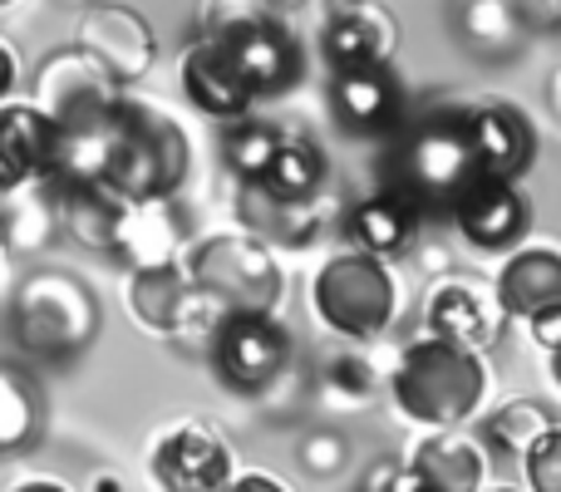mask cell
<instances>
[{"mask_svg":"<svg viewBox=\"0 0 561 492\" xmlns=\"http://www.w3.org/2000/svg\"><path fill=\"white\" fill-rule=\"evenodd\" d=\"M345 438L335 434V428H310L306 438L296 444V458H300V468H306L310 478H335L340 468H345Z\"/></svg>","mask_w":561,"mask_h":492,"instance_id":"cell-33","label":"cell"},{"mask_svg":"<svg viewBox=\"0 0 561 492\" xmlns=\"http://www.w3.org/2000/svg\"><path fill=\"white\" fill-rule=\"evenodd\" d=\"M463 128H468V144H473L478 173L517 183V178L533 168V158H537V128H533V118H527L517 104H503V99H493V104L468 108Z\"/></svg>","mask_w":561,"mask_h":492,"instance_id":"cell-11","label":"cell"},{"mask_svg":"<svg viewBox=\"0 0 561 492\" xmlns=\"http://www.w3.org/2000/svg\"><path fill=\"white\" fill-rule=\"evenodd\" d=\"M493 296L503 306V316H513V320H533L542 310H557L561 306V247L552 242L517 247L503 261V271H497Z\"/></svg>","mask_w":561,"mask_h":492,"instance_id":"cell-17","label":"cell"},{"mask_svg":"<svg viewBox=\"0 0 561 492\" xmlns=\"http://www.w3.org/2000/svg\"><path fill=\"white\" fill-rule=\"evenodd\" d=\"M409 458L424 468V478L434 492H473V488L488 483V454L478 438L463 434V424L428 428V438Z\"/></svg>","mask_w":561,"mask_h":492,"instance_id":"cell-20","label":"cell"},{"mask_svg":"<svg viewBox=\"0 0 561 492\" xmlns=\"http://www.w3.org/2000/svg\"><path fill=\"white\" fill-rule=\"evenodd\" d=\"M557 94H561V84H557Z\"/></svg>","mask_w":561,"mask_h":492,"instance_id":"cell-42","label":"cell"},{"mask_svg":"<svg viewBox=\"0 0 561 492\" xmlns=\"http://www.w3.org/2000/svg\"><path fill=\"white\" fill-rule=\"evenodd\" d=\"M424 320H428V335H444L463 350H488L503 330V306H497L493 286L473 276H444L434 281L424 300Z\"/></svg>","mask_w":561,"mask_h":492,"instance_id":"cell-9","label":"cell"},{"mask_svg":"<svg viewBox=\"0 0 561 492\" xmlns=\"http://www.w3.org/2000/svg\"><path fill=\"white\" fill-rule=\"evenodd\" d=\"M527 488L537 492H561V424H552L533 448L523 454Z\"/></svg>","mask_w":561,"mask_h":492,"instance_id":"cell-34","label":"cell"},{"mask_svg":"<svg viewBox=\"0 0 561 492\" xmlns=\"http://www.w3.org/2000/svg\"><path fill=\"white\" fill-rule=\"evenodd\" d=\"M213 39L222 45V55L232 59V69L242 75V84L252 89V94H280V89H290L300 79V45L266 10L217 30Z\"/></svg>","mask_w":561,"mask_h":492,"instance_id":"cell-8","label":"cell"},{"mask_svg":"<svg viewBox=\"0 0 561 492\" xmlns=\"http://www.w3.org/2000/svg\"><path fill=\"white\" fill-rule=\"evenodd\" d=\"M0 237H5V222H0Z\"/></svg>","mask_w":561,"mask_h":492,"instance_id":"cell-41","label":"cell"},{"mask_svg":"<svg viewBox=\"0 0 561 492\" xmlns=\"http://www.w3.org/2000/svg\"><path fill=\"white\" fill-rule=\"evenodd\" d=\"M527 330H533V340L542 350H557L561 345V306L557 310H542V316H533V320H527Z\"/></svg>","mask_w":561,"mask_h":492,"instance_id":"cell-36","label":"cell"},{"mask_svg":"<svg viewBox=\"0 0 561 492\" xmlns=\"http://www.w3.org/2000/svg\"><path fill=\"white\" fill-rule=\"evenodd\" d=\"M232 316H237V306L222 296V290H213V286L187 276L183 300H178V316H173V325H168V340H178V345H187V350H213L217 330H222Z\"/></svg>","mask_w":561,"mask_h":492,"instance_id":"cell-26","label":"cell"},{"mask_svg":"<svg viewBox=\"0 0 561 492\" xmlns=\"http://www.w3.org/2000/svg\"><path fill=\"white\" fill-rule=\"evenodd\" d=\"M478 178V158L468 144L463 114H434L414 124L399 144V183L409 203L454 207L458 193Z\"/></svg>","mask_w":561,"mask_h":492,"instance_id":"cell-4","label":"cell"},{"mask_svg":"<svg viewBox=\"0 0 561 492\" xmlns=\"http://www.w3.org/2000/svg\"><path fill=\"white\" fill-rule=\"evenodd\" d=\"M242 222L252 237H272L280 247H306L325 227V203L316 197H272L262 183H247L242 193Z\"/></svg>","mask_w":561,"mask_h":492,"instance_id":"cell-24","label":"cell"},{"mask_svg":"<svg viewBox=\"0 0 561 492\" xmlns=\"http://www.w3.org/2000/svg\"><path fill=\"white\" fill-rule=\"evenodd\" d=\"M552 424L557 419H552V409L547 404H537V399H513V404L493 409V419H488V438H493L497 454L523 458Z\"/></svg>","mask_w":561,"mask_h":492,"instance_id":"cell-29","label":"cell"},{"mask_svg":"<svg viewBox=\"0 0 561 492\" xmlns=\"http://www.w3.org/2000/svg\"><path fill=\"white\" fill-rule=\"evenodd\" d=\"M458 30H463V39L478 55H493V59L513 55L527 35L513 0H458Z\"/></svg>","mask_w":561,"mask_h":492,"instance_id":"cell-27","label":"cell"},{"mask_svg":"<svg viewBox=\"0 0 561 492\" xmlns=\"http://www.w3.org/2000/svg\"><path fill=\"white\" fill-rule=\"evenodd\" d=\"M256 5H262V10H266V15H286V10L306 5V0H256Z\"/></svg>","mask_w":561,"mask_h":492,"instance_id":"cell-39","label":"cell"},{"mask_svg":"<svg viewBox=\"0 0 561 492\" xmlns=\"http://www.w3.org/2000/svg\"><path fill=\"white\" fill-rule=\"evenodd\" d=\"M389 389H394L399 414L414 419V424L424 428L468 424L483 409L488 394L483 350H463L444 335H419L399 355Z\"/></svg>","mask_w":561,"mask_h":492,"instance_id":"cell-1","label":"cell"},{"mask_svg":"<svg viewBox=\"0 0 561 492\" xmlns=\"http://www.w3.org/2000/svg\"><path fill=\"white\" fill-rule=\"evenodd\" d=\"M325 389L335 399H350V404H365V399H375V385H379V375H375V365H369L365 355H335L325 365Z\"/></svg>","mask_w":561,"mask_h":492,"instance_id":"cell-32","label":"cell"},{"mask_svg":"<svg viewBox=\"0 0 561 492\" xmlns=\"http://www.w3.org/2000/svg\"><path fill=\"white\" fill-rule=\"evenodd\" d=\"M49 203H55V227H65L79 247L114 251V227L124 197L108 183H59Z\"/></svg>","mask_w":561,"mask_h":492,"instance_id":"cell-22","label":"cell"},{"mask_svg":"<svg viewBox=\"0 0 561 492\" xmlns=\"http://www.w3.org/2000/svg\"><path fill=\"white\" fill-rule=\"evenodd\" d=\"M262 187L272 197H290V203H296V197H316L320 187H325V153H320L316 138L280 134L276 158H272V168H266Z\"/></svg>","mask_w":561,"mask_h":492,"instance_id":"cell-25","label":"cell"},{"mask_svg":"<svg viewBox=\"0 0 561 492\" xmlns=\"http://www.w3.org/2000/svg\"><path fill=\"white\" fill-rule=\"evenodd\" d=\"M39 108H45L55 124H69V118L99 114V108L118 104V79L99 65L89 49H69V55H55L39 75Z\"/></svg>","mask_w":561,"mask_h":492,"instance_id":"cell-14","label":"cell"},{"mask_svg":"<svg viewBox=\"0 0 561 492\" xmlns=\"http://www.w3.org/2000/svg\"><path fill=\"white\" fill-rule=\"evenodd\" d=\"M114 256H124L128 271L183 266V222L173 217L168 197H144V203L118 207Z\"/></svg>","mask_w":561,"mask_h":492,"instance_id":"cell-16","label":"cell"},{"mask_svg":"<svg viewBox=\"0 0 561 492\" xmlns=\"http://www.w3.org/2000/svg\"><path fill=\"white\" fill-rule=\"evenodd\" d=\"M15 330L35 355H75L94 340L99 306L75 276L59 271H39L25 281L15 300Z\"/></svg>","mask_w":561,"mask_h":492,"instance_id":"cell-5","label":"cell"},{"mask_svg":"<svg viewBox=\"0 0 561 492\" xmlns=\"http://www.w3.org/2000/svg\"><path fill=\"white\" fill-rule=\"evenodd\" d=\"M187 266H193L187 276L213 286V290H222L237 310H272V300L280 290L272 251H266L262 237H252V232H232V237H217V242L197 247Z\"/></svg>","mask_w":561,"mask_h":492,"instance_id":"cell-7","label":"cell"},{"mask_svg":"<svg viewBox=\"0 0 561 492\" xmlns=\"http://www.w3.org/2000/svg\"><path fill=\"white\" fill-rule=\"evenodd\" d=\"M350 242L369 256H404L419 242V213L404 193H375L345 217Z\"/></svg>","mask_w":561,"mask_h":492,"instance_id":"cell-23","label":"cell"},{"mask_svg":"<svg viewBox=\"0 0 561 492\" xmlns=\"http://www.w3.org/2000/svg\"><path fill=\"white\" fill-rule=\"evenodd\" d=\"M227 488H242V492H286V483L272 473H262V468H252V473H227Z\"/></svg>","mask_w":561,"mask_h":492,"instance_id":"cell-37","label":"cell"},{"mask_svg":"<svg viewBox=\"0 0 561 492\" xmlns=\"http://www.w3.org/2000/svg\"><path fill=\"white\" fill-rule=\"evenodd\" d=\"M330 99H335L340 118L350 128H365V134H379L399 118V84L389 75V65H350L335 69V84H330Z\"/></svg>","mask_w":561,"mask_h":492,"instance_id":"cell-21","label":"cell"},{"mask_svg":"<svg viewBox=\"0 0 561 492\" xmlns=\"http://www.w3.org/2000/svg\"><path fill=\"white\" fill-rule=\"evenodd\" d=\"M99 65L108 69L114 79H144L153 69V55H158V39L148 30V20L128 5H104L84 20V45Z\"/></svg>","mask_w":561,"mask_h":492,"instance_id":"cell-18","label":"cell"},{"mask_svg":"<svg viewBox=\"0 0 561 492\" xmlns=\"http://www.w3.org/2000/svg\"><path fill=\"white\" fill-rule=\"evenodd\" d=\"M310 306L320 325L345 340H375L389 330L399 310V281L385 266V256L369 251H335L310 281Z\"/></svg>","mask_w":561,"mask_h":492,"instance_id":"cell-2","label":"cell"},{"mask_svg":"<svg viewBox=\"0 0 561 492\" xmlns=\"http://www.w3.org/2000/svg\"><path fill=\"white\" fill-rule=\"evenodd\" d=\"M547 365H552V379H557V389H561V345L547 350Z\"/></svg>","mask_w":561,"mask_h":492,"instance_id":"cell-40","label":"cell"},{"mask_svg":"<svg viewBox=\"0 0 561 492\" xmlns=\"http://www.w3.org/2000/svg\"><path fill=\"white\" fill-rule=\"evenodd\" d=\"M399 45V25L379 0H335L325 20V49L330 69H350V65H389Z\"/></svg>","mask_w":561,"mask_h":492,"instance_id":"cell-13","label":"cell"},{"mask_svg":"<svg viewBox=\"0 0 561 492\" xmlns=\"http://www.w3.org/2000/svg\"><path fill=\"white\" fill-rule=\"evenodd\" d=\"M183 94H187V104L207 118H247V108H252V99H256L213 35L193 39V45L183 49Z\"/></svg>","mask_w":561,"mask_h":492,"instance_id":"cell-19","label":"cell"},{"mask_svg":"<svg viewBox=\"0 0 561 492\" xmlns=\"http://www.w3.org/2000/svg\"><path fill=\"white\" fill-rule=\"evenodd\" d=\"M183 286H187L183 266L134 271V276H128V310H134V320H144L148 330L168 335V325H173V316H178V300H183Z\"/></svg>","mask_w":561,"mask_h":492,"instance_id":"cell-28","label":"cell"},{"mask_svg":"<svg viewBox=\"0 0 561 492\" xmlns=\"http://www.w3.org/2000/svg\"><path fill=\"white\" fill-rule=\"evenodd\" d=\"M448 213H454L463 242H473L478 251H507L523 242V232H527V203L507 178L478 173Z\"/></svg>","mask_w":561,"mask_h":492,"instance_id":"cell-12","label":"cell"},{"mask_svg":"<svg viewBox=\"0 0 561 492\" xmlns=\"http://www.w3.org/2000/svg\"><path fill=\"white\" fill-rule=\"evenodd\" d=\"M227 473H232V454L227 444L203 428L197 419H183L173 424L153 448V478L158 488L168 492H213L227 488Z\"/></svg>","mask_w":561,"mask_h":492,"instance_id":"cell-10","label":"cell"},{"mask_svg":"<svg viewBox=\"0 0 561 492\" xmlns=\"http://www.w3.org/2000/svg\"><path fill=\"white\" fill-rule=\"evenodd\" d=\"M183 173H187L183 128L168 114H158L153 104L118 99V144H114V163H108L104 183L124 203H144V197H173Z\"/></svg>","mask_w":561,"mask_h":492,"instance_id":"cell-3","label":"cell"},{"mask_svg":"<svg viewBox=\"0 0 561 492\" xmlns=\"http://www.w3.org/2000/svg\"><path fill=\"white\" fill-rule=\"evenodd\" d=\"M217 375L242 394H262L280 379L290 359V335L272 320V310H237L213 340Z\"/></svg>","mask_w":561,"mask_h":492,"instance_id":"cell-6","label":"cell"},{"mask_svg":"<svg viewBox=\"0 0 561 492\" xmlns=\"http://www.w3.org/2000/svg\"><path fill=\"white\" fill-rule=\"evenodd\" d=\"M513 10L533 35H557L561 30V0H513Z\"/></svg>","mask_w":561,"mask_h":492,"instance_id":"cell-35","label":"cell"},{"mask_svg":"<svg viewBox=\"0 0 561 492\" xmlns=\"http://www.w3.org/2000/svg\"><path fill=\"white\" fill-rule=\"evenodd\" d=\"M276 144H280V134L272 124L237 118V128L227 134V144H222V158H227V168H232L242 183H262L266 168H272V158H276Z\"/></svg>","mask_w":561,"mask_h":492,"instance_id":"cell-30","label":"cell"},{"mask_svg":"<svg viewBox=\"0 0 561 492\" xmlns=\"http://www.w3.org/2000/svg\"><path fill=\"white\" fill-rule=\"evenodd\" d=\"M15 84H20V59H15V49L0 39V104L15 94Z\"/></svg>","mask_w":561,"mask_h":492,"instance_id":"cell-38","label":"cell"},{"mask_svg":"<svg viewBox=\"0 0 561 492\" xmlns=\"http://www.w3.org/2000/svg\"><path fill=\"white\" fill-rule=\"evenodd\" d=\"M35 434V394L15 369H0V448H20Z\"/></svg>","mask_w":561,"mask_h":492,"instance_id":"cell-31","label":"cell"},{"mask_svg":"<svg viewBox=\"0 0 561 492\" xmlns=\"http://www.w3.org/2000/svg\"><path fill=\"white\" fill-rule=\"evenodd\" d=\"M55 118L39 104H0V193H25L49 173Z\"/></svg>","mask_w":561,"mask_h":492,"instance_id":"cell-15","label":"cell"}]
</instances>
